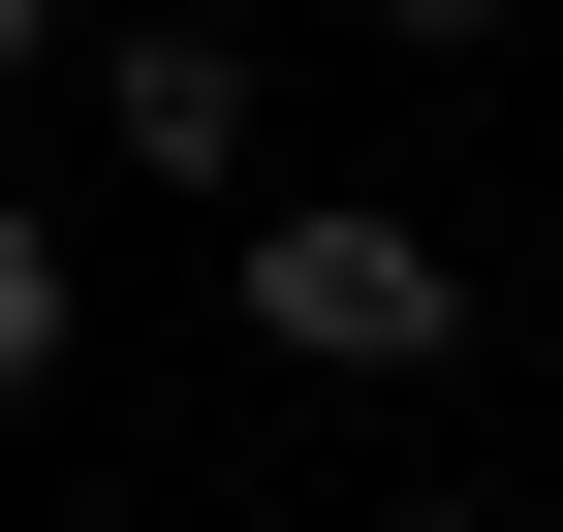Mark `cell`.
<instances>
[{
  "mask_svg": "<svg viewBox=\"0 0 563 532\" xmlns=\"http://www.w3.org/2000/svg\"><path fill=\"white\" fill-rule=\"evenodd\" d=\"M32 32H63V0H0V63H32Z\"/></svg>",
  "mask_w": 563,
  "mask_h": 532,
  "instance_id": "obj_6",
  "label": "cell"
},
{
  "mask_svg": "<svg viewBox=\"0 0 563 532\" xmlns=\"http://www.w3.org/2000/svg\"><path fill=\"white\" fill-rule=\"evenodd\" d=\"M376 532H532V501H470V470H439V501H376Z\"/></svg>",
  "mask_w": 563,
  "mask_h": 532,
  "instance_id": "obj_5",
  "label": "cell"
},
{
  "mask_svg": "<svg viewBox=\"0 0 563 532\" xmlns=\"http://www.w3.org/2000/svg\"><path fill=\"white\" fill-rule=\"evenodd\" d=\"M344 32H407V63H501V0H344Z\"/></svg>",
  "mask_w": 563,
  "mask_h": 532,
  "instance_id": "obj_4",
  "label": "cell"
},
{
  "mask_svg": "<svg viewBox=\"0 0 563 532\" xmlns=\"http://www.w3.org/2000/svg\"><path fill=\"white\" fill-rule=\"evenodd\" d=\"M63 345H95V282H63V220H32V188H0V408H32Z\"/></svg>",
  "mask_w": 563,
  "mask_h": 532,
  "instance_id": "obj_3",
  "label": "cell"
},
{
  "mask_svg": "<svg viewBox=\"0 0 563 532\" xmlns=\"http://www.w3.org/2000/svg\"><path fill=\"white\" fill-rule=\"evenodd\" d=\"M220 282H251L282 376H439V345H470V251H439V220H313V188H282Z\"/></svg>",
  "mask_w": 563,
  "mask_h": 532,
  "instance_id": "obj_1",
  "label": "cell"
},
{
  "mask_svg": "<svg viewBox=\"0 0 563 532\" xmlns=\"http://www.w3.org/2000/svg\"><path fill=\"white\" fill-rule=\"evenodd\" d=\"M95 125L157 188H251V32H220V0H125V32H95Z\"/></svg>",
  "mask_w": 563,
  "mask_h": 532,
  "instance_id": "obj_2",
  "label": "cell"
}]
</instances>
